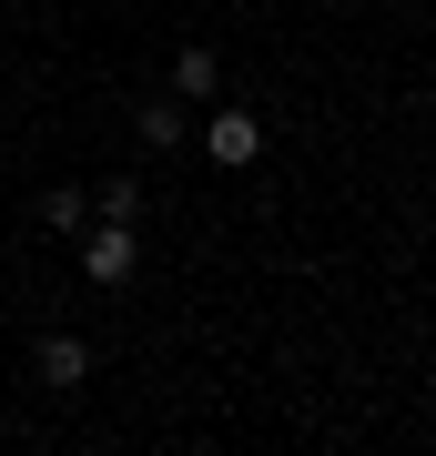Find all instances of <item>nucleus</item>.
<instances>
[{
    "label": "nucleus",
    "mask_w": 436,
    "mask_h": 456,
    "mask_svg": "<svg viewBox=\"0 0 436 456\" xmlns=\"http://www.w3.org/2000/svg\"><path fill=\"white\" fill-rule=\"evenodd\" d=\"M143 142H152V152L193 142V122H183V102H143Z\"/></svg>",
    "instance_id": "6"
},
{
    "label": "nucleus",
    "mask_w": 436,
    "mask_h": 456,
    "mask_svg": "<svg viewBox=\"0 0 436 456\" xmlns=\"http://www.w3.org/2000/svg\"><path fill=\"white\" fill-rule=\"evenodd\" d=\"M41 224H51V233H81V224H92V203L62 183V193H41Z\"/></svg>",
    "instance_id": "7"
},
{
    "label": "nucleus",
    "mask_w": 436,
    "mask_h": 456,
    "mask_svg": "<svg viewBox=\"0 0 436 456\" xmlns=\"http://www.w3.org/2000/svg\"><path fill=\"white\" fill-rule=\"evenodd\" d=\"M71 244H81V274H92V284H132V264H143V233H132V224H102V213L71 233Z\"/></svg>",
    "instance_id": "1"
},
{
    "label": "nucleus",
    "mask_w": 436,
    "mask_h": 456,
    "mask_svg": "<svg viewBox=\"0 0 436 456\" xmlns=\"http://www.w3.org/2000/svg\"><path fill=\"white\" fill-rule=\"evenodd\" d=\"M92 213H102V224H143V183H132V173H112V183L92 193Z\"/></svg>",
    "instance_id": "4"
},
{
    "label": "nucleus",
    "mask_w": 436,
    "mask_h": 456,
    "mask_svg": "<svg viewBox=\"0 0 436 456\" xmlns=\"http://www.w3.org/2000/svg\"><path fill=\"white\" fill-rule=\"evenodd\" d=\"M81 375H92V345H81V335H41V386L81 395Z\"/></svg>",
    "instance_id": "3"
},
{
    "label": "nucleus",
    "mask_w": 436,
    "mask_h": 456,
    "mask_svg": "<svg viewBox=\"0 0 436 456\" xmlns=\"http://www.w3.org/2000/svg\"><path fill=\"white\" fill-rule=\"evenodd\" d=\"M203 152H213V163H224V173L264 163V122H254V112H243V102H234V112H213V122H203Z\"/></svg>",
    "instance_id": "2"
},
{
    "label": "nucleus",
    "mask_w": 436,
    "mask_h": 456,
    "mask_svg": "<svg viewBox=\"0 0 436 456\" xmlns=\"http://www.w3.org/2000/svg\"><path fill=\"white\" fill-rule=\"evenodd\" d=\"M173 92H183V102L224 92V61H213V51H183V61H173Z\"/></svg>",
    "instance_id": "5"
}]
</instances>
